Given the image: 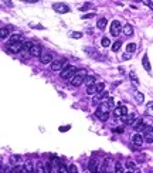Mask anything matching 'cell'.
<instances>
[{"mask_svg":"<svg viewBox=\"0 0 153 173\" xmlns=\"http://www.w3.org/2000/svg\"><path fill=\"white\" fill-rule=\"evenodd\" d=\"M109 112H111L109 105H108V104H101V105H98V108H96L95 115L98 116V119H101L102 122H105L106 119L109 118Z\"/></svg>","mask_w":153,"mask_h":173,"instance_id":"cell-1","label":"cell"},{"mask_svg":"<svg viewBox=\"0 0 153 173\" xmlns=\"http://www.w3.org/2000/svg\"><path fill=\"white\" fill-rule=\"evenodd\" d=\"M87 70H84V68H81V70L76 71L75 77L71 80V85H74V87H80L82 82L85 81V78H87Z\"/></svg>","mask_w":153,"mask_h":173,"instance_id":"cell-2","label":"cell"},{"mask_svg":"<svg viewBox=\"0 0 153 173\" xmlns=\"http://www.w3.org/2000/svg\"><path fill=\"white\" fill-rule=\"evenodd\" d=\"M76 71H78V70H76L74 65L65 67V68L61 71V78H62V80H73V78L75 77Z\"/></svg>","mask_w":153,"mask_h":173,"instance_id":"cell-3","label":"cell"},{"mask_svg":"<svg viewBox=\"0 0 153 173\" xmlns=\"http://www.w3.org/2000/svg\"><path fill=\"white\" fill-rule=\"evenodd\" d=\"M23 45H24V43H23V41H18V43H9V44H7V50L10 53H13V54H17V53L22 51Z\"/></svg>","mask_w":153,"mask_h":173,"instance_id":"cell-4","label":"cell"},{"mask_svg":"<svg viewBox=\"0 0 153 173\" xmlns=\"http://www.w3.org/2000/svg\"><path fill=\"white\" fill-rule=\"evenodd\" d=\"M113 112H115V115H116L118 118H124L125 121H126V115H128V108L125 107V105H118L115 109H113Z\"/></svg>","mask_w":153,"mask_h":173,"instance_id":"cell-5","label":"cell"},{"mask_svg":"<svg viewBox=\"0 0 153 173\" xmlns=\"http://www.w3.org/2000/svg\"><path fill=\"white\" fill-rule=\"evenodd\" d=\"M120 33V23L118 22V20H113L112 23H111V34H112L113 37H118Z\"/></svg>","mask_w":153,"mask_h":173,"instance_id":"cell-6","label":"cell"},{"mask_svg":"<svg viewBox=\"0 0 153 173\" xmlns=\"http://www.w3.org/2000/svg\"><path fill=\"white\" fill-rule=\"evenodd\" d=\"M53 9H54L57 13H68L69 11L68 4H65V3H54L53 4Z\"/></svg>","mask_w":153,"mask_h":173,"instance_id":"cell-7","label":"cell"},{"mask_svg":"<svg viewBox=\"0 0 153 173\" xmlns=\"http://www.w3.org/2000/svg\"><path fill=\"white\" fill-rule=\"evenodd\" d=\"M40 61H41V64L53 63V54L50 51H43V54L40 57Z\"/></svg>","mask_w":153,"mask_h":173,"instance_id":"cell-8","label":"cell"},{"mask_svg":"<svg viewBox=\"0 0 153 173\" xmlns=\"http://www.w3.org/2000/svg\"><path fill=\"white\" fill-rule=\"evenodd\" d=\"M33 43L31 41H26L24 43V45H23V48H22V51H20V54L23 55V57H26L27 54H30L31 53V48H33Z\"/></svg>","mask_w":153,"mask_h":173,"instance_id":"cell-9","label":"cell"},{"mask_svg":"<svg viewBox=\"0 0 153 173\" xmlns=\"http://www.w3.org/2000/svg\"><path fill=\"white\" fill-rule=\"evenodd\" d=\"M64 70V60H55L51 63V71H60V70Z\"/></svg>","mask_w":153,"mask_h":173,"instance_id":"cell-10","label":"cell"},{"mask_svg":"<svg viewBox=\"0 0 153 173\" xmlns=\"http://www.w3.org/2000/svg\"><path fill=\"white\" fill-rule=\"evenodd\" d=\"M143 138H145L146 144H153V131H152V128H149L146 132H143Z\"/></svg>","mask_w":153,"mask_h":173,"instance_id":"cell-11","label":"cell"},{"mask_svg":"<svg viewBox=\"0 0 153 173\" xmlns=\"http://www.w3.org/2000/svg\"><path fill=\"white\" fill-rule=\"evenodd\" d=\"M132 142H133V145H136V146H140V145H143V142H145V138H143L140 133H136V135H133V138H132Z\"/></svg>","mask_w":153,"mask_h":173,"instance_id":"cell-12","label":"cell"},{"mask_svg":"<svg viewBox=\"0 0 153 173\" xmlns=\"http://www.w3.org/2000/svg\"><path fill=\"white\" fill-rule=\"evenodd\" d=\"M88 169H89L91 173H99V167H98V165H96V162H95V159H91V160H89Z\"/></svg>","mask_w":153,"mask_h":173,"instance_id":"cell-13","label":"cell"},{"mask_svg":"<svg viewBox=\"0 0 153 173\" xmlns=\"http://www.w3.org/2000/svg\"><path fill=\"white\" fill-rule=\"evenodd\" d=\"M133 96H135V101L138 104H143V101H145V95L142 92H139L136 88H133Z\"/></svg>","mask_w":153,"mask_h":173,"instance_id":"cell-14","label":"cell"},{"mask_svg":"<svg viewBox=\"0 0 153 173\" xmlns=\"http://www.w3.org/2000/svg\"><path fill=\"white\" fill-rule=\"evenodd\" d=\"M41 54H43V51H41V47L38 44H34L33 48H31V53H30V55H33V57H41Z\"/></svg>","mask_w":153,"mask_h":173,"instance_id":"cell-15","label":"cell"},{"mask_svg":"<svg viewBox=\"0 0 153 173\" xmlns=\"http://www.w3.org/2000/svg\"><path fill=\"white\" fill-rule=\"evenodd\" d=\"M108 95H109L108 92H102V94H96V96H94V100H92V104H94V105H96V104H98L99 101H102L104 98H106Z\"/></svg>","mask_w":153,"mask_h":173,"instance_id":"cell-16","label":"cell"},{"mask_svg":"<svg viewBox=\"0 0 153 173\" xmlns=\"http://www.w3.org/2000/svg\"><path fill=\"white\" fill-rule=\"evenodd\" d=\"M129 78H131V81H132V84H133V87H138L139 85V78H138V75H136V73L135 71H131L129 73Z\"/></svg>","mask_w":153,"mask_h":173,"instance_id":"cell-17","label":"cell"},{"mask_svg":"<svg viewBox=\"0 0 153 173\" xmlns=\"http://www.w3.org/2000/svg\"><path fill=\"white\" fill-rule=\"evenodd\" d=\"M24 169L27 170V173H36V167H34V163L31 160L24 163Z\"/></svg>","mask_w":153,"mask_h":173,"instance_id":"cell-18","label":"cell"},{"mask_svg":"<svg viewBox=\"0 0 153 173\" xmlns=\"http://www.w3.org/2000/svg\"><path fill=\"white\" fill-rule=\"evenodd\" d=\"M106 24H108V20H106V17H101V18H98L96 27H98V30H104L106 27Z\"/></svg>","mask_w":153,"mask_h":173,"instance_id":"cell-19","label":"cell"},{"mask_svg":"<svg viewBox=\"0 0 153 173\" xmlns=\"http://www.w3.org/2000/svg\"><path fill=\"white\" fill-rule=\"evenodd\" d=\"M142 64H143V67H145V70L147 71V73H150V71H152V68H150V64H149V57H147V54L143 55Z\"/></svg>","mask_w":153,"mask_h":173,"instance_id":"cell-20","label":"cell"},{"mask_svg":"<svg viewBox=\"0 0 153 173\" xmlns=\"http://www.w3.org/2000/svg\"><path fill=\"white\" fill-rule=\"evenodd\" d=\"M20 160H22V156L20 155H11L10 159H9V163L13 166H17V163L20 162Z\"/></svg>","mask_w":153,"mask_h":173,"instance_id":"cell-21","label":"cell"},{"mask_svg":"<svg viewBox=\"0 0 153 173\" xmlns=\"http://www.w3.org/2000/svg\"><path fill=\"white\" fill-rule=\"evenodd\" d=\"M84 84L87 85V88H88V87H91V85H95V84H96V82H95V77H94V75H87Z\"/></svg>","mask_w":153,"mask_h":173,"instance_id":"cell-22","label":"cell"},{"mask_svg":"<svg viewBox=\"0 0 153 173\" xmlns=\"http://www.w3.org/2000/svg\"><path fill=\"white\" fill-rule=\"evenodd\" d=\"M122 31H124L125 36H132V34H133V27H132L131 24H125V27L122 29Z\"/></svg>","mask_w":153,"mask_h":173,"instance_id":"cell-23","label":"cell"},{"mask_svg":"<svg viewBox=\"0 0 153 173\" xmlns=\"http://www.w3.org/2000/svg\"><path fill=\"white\" fill-rule=\"evenodd\" d=\"M61 165H62V162L58 158H57V156H51V166H54V167H57V169H58Z\"/></svg>","mask_w":153,"mask_h":173,"instance_id":"cell-24","label":"cell"},{"mask_svg":"<svg viewBox=\"0 0 153 173\" xmlns=\"http://www.w3.org/2000/svg\"><path fill=\"white\" fill-rule=\"evenodd\" d=\"M11 173H27V170L24 169V166H13L11 169Z\"/></svg>","mask_w":153,"mask_h":173,"instance_id":"cell-25","label":"cell"},{"mask_svg":"<svg viewBox=\"0 0 153 173\" xmlns=\"http://www.w3.org/2000/svg\"><path fill=\"white\" fill-rule=\"evenodd\" d=\"M18 41H23V37L20 34H13V36L9 38V43H18Z\"/></svg>","mask_w":153,"mask_h":173,"instance_id":"cell-26","label":"cell"},{"mask_svg":"<svg viewBox=\"0 0 153 173\" xmlns=\"http://www.w3.org/2000/svg\"><path fill=\"white\" fill-rule=\"evenodd\" d=\"M9 33H10V29H7V27H3V29L0 30V34H2V40H7Z\"/></svg>","mask_w":153,"mask_h":173,"instance_id":"cell-27","label":"cell"},{"mask_svg":"<svg viewBox=\"0 0 153 173\" xmlns=\"http://www.w3.org/2000/svg\"><path fill=\"white\" fill-rule=\"evenodd\" d=\"M36 173H45V165L41 162H38L36 165Z\"/></svg>","mask_w":153,"mask_h":173,"instance_id":"cell-28","label":"cell"},{"mask_svg":"<svg viewBox=\"0 0 153 173\" xmlns=\"http://www.w3.org/2000/svg\"><path fill=\"white\" fill-rule=\"evenodd\" d=\"M146 115H149V116H153V101L152 102H149L147 105H146V111H145Z\"/></svg>","mask_w":153,"mask_h":173,"instance_id":"cell-29","label":"cell"},{"mask_svg":"<svg viewBox=\"0 0 153 173\" xmlns=\"http://www.w3.org/2000/svg\"><path fill=\"white\" fill-rule=\"evenodd\" d=\"M120 47H122V41L120 40H118V41H115L112 44V51H115V53H118L120 50Z\"/></svg>","mask_w":153,"mask_h":173,"instance_id":"cell-30","label":"cell"},{"mask_svg":"<svg viewBox=\"0 0 153 173\" xmlns=\"http://www.w3.org/2000/svg\"><path fill=\"white\" fill-rule=\"evenodd\" d=\"M57 172H58V173H69V167H67V165H64V163H62L58 169H57Z\"/></svg>","mask_w":153,"mask_h":173,"instance_id":"cell-31","label":"cell"},{"mask_svg":"<svg viewBox=\"0 0 153 173\" xmlns=\"http://www.w3.org/2000/svg\"><path fill=\"white\" fill-rule=\"evenodd\" d=\"M95 92H98V89H96V84L91 85V87H88L87 88V94H89V95H92V94H95Z\"/></svg>","mask_w":153,"mask_h":173,"instance_id":"cell-32","label":"cell"},{"mask_svg":"<svg viewBox=\"0 0 153 173\" xmlns=\"http://www.w3.org/2000/svg\"><path fill=\"white\" fill-rule=\"evenodd\" d=\"M125 166H126L128 169H132V170L136 169V163H135V162H132L131 159H128V160H126V165H125Z\"/></svg>","mask_w":153,"mask_h":173,"instance_id":"cell-33","label":"cell"},{"mask_svg":"<svg viewBox=\"0 0 153 173\" xmlns=\"http://www.w3.org/2000/svg\"><path fill=\"white\" fill-rule=\"evenodd\" d=\"M135 50H136V44H133V43H131V44H128V47H126V51H128V53H131V54H133V53H135Z\"/></svg>","mask_w":153,"mask_h":173,"instance_id":"cell-34","label":"cell"},{"mask_svg":"<svg viewBox=\"0 0 153 173\" xmlns=\"http://www.w3.org/2000/svg\"><path fill=\"white\" fill-rule=\"evenodd\" d=\"M115 173H125L124 172V166L120 165V162H118L116 165H115Z\"/></svg>","mask_w":153,"mask_h":173,"instance_id":"cell-35","label":"cell"},{"mask_svg":"<svg viewBox=\"0 0 153 173\" xmlns=\"http://www.w3.org/2000/svg\"><path fill=\"white\" fill-rule=\"evenodd\" d=\"M101 44L104 45V47H108V45L111 44L109 38H108V37H104V38H102V40H101Z\"/></svg>","mask_w":153,"mask_h":173,"instance_id":"cell-36","label":"cell"},{"mask_svg":"<svg viewBox=\"0 0 153 173\" xmlns=\"http://www.w3.org/2000/svg\"><path fill=\"white\" fill-rule=\"evenodd\" d=\"M71 37H73V38H81V37H82V33H80V31H73V33H71Z\"/></svg>","mask_w":153,"mask_h":173,"instance_id":"cell-37","label":"cell"},{"mask_svg":"<svg viewBox=\"0 0 153 173\" xmlns=\"http://www.w3.org/2000/svg\"><path fill=\"white\" fill-rule=\"evenodd\" d=\"M96 89H98V92H102L104 89H105V84H104V82H99V84H96Z\"/></svg>","mask_w":153,"mask_h":173,"instance_id":"cell-38","label":"cell"},{"mask_svg":"<svg viewBox=\"0 0 153 173\" xmlns=\"http://www.w3.org/2000/svg\"><path fill=\"white\" fill-rule=\"evenodd\" d=\"M91 7H92L91 3H85L82 7H80V10H81V11H85V10H88V9H91Z\"/></svg>","mask_w":153,"mask_h":173,"instance_id":"cell-39","label":"cell"},{"mask_svg":"<svg viewBox=\"0 0 153 173\" xmlns=\"http://www.w3.org/2000/svg\"><path fill=\"white\" fill-rule=\"evenodd\" d=\"M69 173H78V169H76L75 165H71V166H69Z\"/></svg>","mask_w":153,"mask_h":173,"instance_id":"cell-40","label":"cell"},{"mask_svg":"<svg viewBox=\"0 0 153 173\" xmlns=\"http://www.w3.org/2000/svg\"><path fill=\"white\" fill-rule=\"evenodd\" d=\"M115 133H124V126H119V128H115L113 129Z\"/></svg>","mask_w":153,"mask_h":173,"instance_id":"cell-41","label":"cell"},{"mask_svg":"<svg viewBox=\"0 0 153 173\" xmlns=\"http://www.w3.org/2000/svg\"><path fill=\"white\" fill-rule=\"evenodd\" d=\"M132 55H133V54H131V53H128V51H126L124 55H122V58H124V60H129V58L132 57Z\"/></svg>","mask_w":153,"mask_h":173,"instance_id":"cell-42","label":"cell"},{"mask_svg":"<svg viewBox=\"0 0 153 173\" xmlns=\"http://www.w3.org/2000/svg\"><path fill=\"white\" fill-rule=\"evenodd\" d=\"M143 4H147V6H149V9H152V10H153V2H149V0H145V2H143Z\"/></svg>","mask_w":153,"mask_h":173,"instance_id":"cell-43","label":"cell"},{"mask_svg":"<svg viewBox=\"0 0 153 173\" xmlns=\"http://www.w3.org/2000/svg\"><path fill=\"white\" fill-rule=\"evenodd\" d=\"M92 17H95V14H94V13H91V14H85L82 18H92Z\"/></svg>","mask_w":153,"mask_h":173,"instance_id":"cell-44","label":"cell"},{"mask_svg":"<svg viewBox=\"0 0 153 173\" xmlns=\"http://www.w3.org/2000/svg\"><path fill=\"white\" fill-rule=\"evenodd\" d=\"M102 173H111V172H108L106 169H104V170H102Z\"/></svg>","mask_w":153,"mask_h":173,"instance_id":"cell-45","label":"cell"},{"mask_svg":"<svg viewBox=\"0 0 153 173\" xmlns=\"http://www.w3.org/2000/svg\"><path fill=\"white\" fill-rule=\"evenodd\" d=\"M149 173H153V170H150V172H149Z\"/></svg>","mask_w":153,"mask_h":173,"instance_id":"cell-46","label":"cell"},{"mask_svg":"<svg viewBox=\"0 0 153 173\" xmlns=\"http://www.w3.org/2000/svg\"><path fill=\"white\" fill-rule=\"evenodd\" d=\"M152 131H153V126H152Z\"/></svg>","mask_w":153,"mask_h":173,"instance_id":"cell-47","label":"cell"},{"mask_svg":"<svg viewBox=\"0 0 153 173\" xmlns=\"http://www.w3.org/2000/svg\"><path fill=\"white\" fill-rule=\"evenodd\" d=\"M126 173H131V172H126Z\"/></svg>","mask_w":153,"mask_h":173,"instance_id":"cell-48","label":"cell"},{"mask_svg":"<svg viewBox=\"0 0 153 173\" xmlns=\"http://www.w3.org/2000/svg\"><path fill=\"white\" fill-rule=\"evenodd\" d=\"M136 173H140V172H136Z\"/></svg>","mask_w":153,"mask_h":173,"instance_id":"cell-49","label":"cell"}]
</instances>
